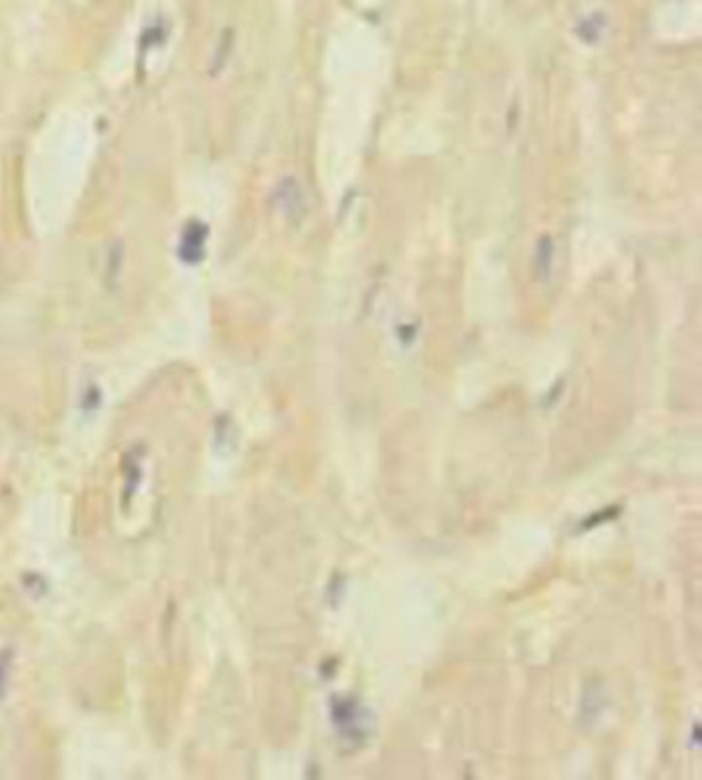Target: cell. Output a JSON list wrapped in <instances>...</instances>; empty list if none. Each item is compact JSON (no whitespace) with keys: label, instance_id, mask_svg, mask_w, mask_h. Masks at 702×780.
<instances>
[{"label":"cell","instance_id":"1","mask_svg":"<svg viewBox=\"0 0 702 780\" xmlns=\"http://www.w3.org/2000/svg\"><path fill=\"white\" fill-rule=\"evenodd\" d=\"M204 239H207V229H204L200 222H191L190 227H186L180 243V258L186 261V264L194 266L198 260H202Z\"/></svg>","mask_w":702,"mask_h":780}]
</instances>
